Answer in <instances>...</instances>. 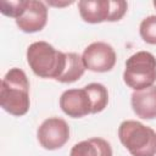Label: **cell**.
<instances>
[{
  "label": "cell",
  "instance_id": "cell-1",
  "mask_svg": "<svg viewBox=\"0 0 156 156\" xmlns=\"http://www.w3.org/2000/svg\"><path fill=\"white\" fill-rule=\"evenodd\" d=\"M0 105L7 113L16 117L28 112L30 106L29 82L23 69L13 67L4 76L0 89Z\"/></svg>",
  "mask_w": 156,
  "mask_h": 156
},
{
  "label": "cell",
  "instance_id": "cell-2",
  "mask_svg": "<svg viewBox=\"0 0 156 156\" xmlns=\"http://www.w3.org/2000/svg\"><path fill=\"white\" fill-rule=\"evenodd\" d=\"M26 56L30 69L40 78L57 80L66 67V52L56 50L46 41L32 43Z\"/></svg>",
  "mask_w": 156,
  "mask_h": 156
},
{
  "label": "cell",
  "instance_id": "cell-3",
  "mask_svg": "<svg viewBox=\"0 0 156 156\" xmlns=\"http://www.w3.org/2000/svg\"><path fill=\"white\" fill-rule=\"evenodd\" d=\"M118 138L132 156L156 155V132L138 121H123L118 127Z\"/></svg>",
  "mask_w": 156,
  "mask_h": 156
},
{
  "label": "cell",
  "instance_id": "cell-4",
  "mask_svg": "<svg viewBox=\"0 0 156 156\" xmlns=\"http://www.w3.org/2000/svg\"><path fill=\"white\" fill-rule=\"evenodd\" d=\"M124 83L135 90L150 88L156 82V57L149 51H138L126 61Z\"/></svg>",
  "mask_w": 156,
  "mask_h": 156
},
{
  "label": "cell",
  "instance_id": "cell-5",
  "mask_svg": "<svg viewBox=\"0 0 156 156\" xmlns=\"http://www.w3.org/2000/svg\"><path fill=\"white\" fill-rule=\"evenodd\" d=\"M128 9L124 0H80L78 10L82 20L88 23L116 22L123 18Z\"/></svg>",
  "mask_w": 156,
  "mask_h": 156
},
{
  "label": "cell",
  "instance_id": "cell-6",
  "mask_svg": "<svg viewBox=\"0 0 156 156\" xmlns=\"http://www.w3.org/2000/svg\"><path fill=\"white\" fill-rule=\"evenodd\" d=\"M82 60L85 69L104 73L115 67L117 55L110 44L104 41H94L84 49Z\"/></svg>",
  "mask_w": 156,
  "mask_h": 156
},
{
  "label": "cell",
  "instance_id": "cell-7",
  "mask_svg": "<svg viewBox=\"0 0 156 156\" xmlns=\"http://www.w3.org/2000/svg\"><path fill=\"white\" fill-rule=\"evenodd\" d=\"M39 144L46 150H57L69 139V127L60 117L46 118L37 130Z\"/></svg>",
  "mask_w": 156,
  "mask_h": 156
},
{
  "label": "cell",
  "instance_id": "cell-8",
  "mask_svg": "<svg viewBox=\"0 0 156 156\" xmlns=\"http://www.w3.org/2000/svg\"><path fill=\"white\" fill-rule=\"evenodd\" d=\"M60 107L65 115L80 118L91 113V101L84 88L65 90L60 96Z\"/></svg>",
  "mask_w": 156,
  "mask_h": 156
},
{
  "label": "cell",
  "instance_id": "cell-9",
  "mask_svg": "<svg viewBox=\"0 0 156 156\" xmlns=\"http://www.w3.org/2000/svg\"><path fill=\"white\" fill-rule=\"evenodd\" d=\"M48 22V7L45 2L38 0H28L22 16L16 20L17 27L24 33L40 32Z\"/></svg>",
  "mask_w": 156,
  "mask_h": 156
},
{
  "label": "cell",
  "instance_id": "cell-10",
  "mask_svg": "<svg viewBox=\"0 0 156 156\" xmlns=\"http://www.w3.org/2000/svg\"><path fill=\"white\" fill-rule=\"evenodd\" d=\"M130 104L138 117L143 119L156 118V85L133 91Z\"/></svg>",
  "mask_w": 156,
  "mask_h": 156
},
{
  "label": "cell",
  "instance_id": "cell-11",
  "mask_svg": "<svg viewBox=\"0 0 156 156\" xmlns=\"http://www.w3.org/2000/svg\"><path fill=\"white\" fill-rule=\"evenodd\" d=\"M69 156H112V147L107 140L96 136L74 144Z\"/></svg>",
  "mask_w": 156,
  "mask_h": 156
},
{
  "label": "cell",
  "instance_id": "cell-12",
  "mask_svg": "<svg viewBox=\"0 0 156 156\" xmlns=\"http://www.w3.org/2000/svg\"><path fill=\"white\" fill-rule=\"evenodd\" d=\"M85 72V67L79 56L76 52H66V67L63 73L60 76L57 82L60 83H73L78 80Z\"/></svg>",
  "mask_w": 156,
  "mask_h": 156
},
{
  "label": "cell",
  "instance_id": "cell-13",
  "mask_svg": "<svg viewBox=\"0 0 156 156\" xmlns=\"http://www.w3.org/2000/svg\"><path fill=\"white\" fill-rule=\"evenodd\" d=\"M90 101H91V113H99L104 111L108 104V91L101 83H90L84 87Z\"/></svg>",
  "mask_w": 156,
  "mask_h": 156
},
{
  "label": "cell",
  "instance_id": "cell-14",
  "mask_svg": "<svg viewBox=\"0 0 156 156\" xmlns=\"http://www.w3.org/2000/svg\"><path fill=\"white\" fill-rule=\"evenodd\" d=\"M139 33L141 39L151 45H156V16L151 15L145 17L140 26H139Z\"/></svg>",
  "mask_w": 156,
  "mask_h": 156
},
{
  "label": "cell",
  "instance_id": "cell-15",
  "mask_svg": "<svg viewBox=\"0 0 156 156\" xmlns=\"http://www.w3.org/2000/svg\"><path fill=\"white\" fill-rule=\"evenodd\" d=\"M28 0H1L0 1V12L7 17L18 18L26 10Z\"/></svg>",
  "mask_w": 156,
  "mask_h": 156
},
{
  "label": "cell",
  "instance_id": "cell-16",
  "mask_svg": "<svg viewBox=\"0 0 156 156\" xmlns=\"http://www.w3.org/2000/svg\"><path fill=\"white\" fill-rule=\"evenodd\" d=\"M49 5L51 6H56V7H62V6H68V5H72L73 1H65V2H57V1H48Z\"/></svg>",
  "mask_w": 156,
  "mask_h": 156
},
{
  "label": "cell",
  "instance_id": "cell-17",
  "mask_svg": "<svg viewBox=\"0 0 156 156\" xmlns=\"http://www.w3.org/2000/svg\"><path fill=\"white\" fill-rule=\"evenodd\" d=\"M152 5H154V6H155V9H156V1H154V2H152Z\"/></svg>",
  "mask_w": 156,
  "mask_h": 156
}]
</instances>
